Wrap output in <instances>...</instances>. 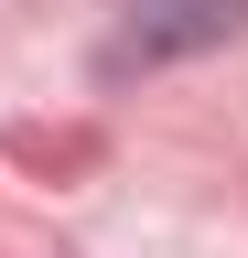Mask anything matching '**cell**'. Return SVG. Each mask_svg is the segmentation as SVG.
Here are the masks:
<instances>
[{
    "label": "cell",
    "mask_w": 248,
    "mask_h": 258,
    "mask_svg": "<svg viewBox=\"0 0 248 258\" xmlns=\"http://www.w3.org/2000/svg\"><path fill=\"white\" fill-rule=\"evenodd\" d=\"M248 0H140V54H173V43H205V32H237Z\"/></svg>",
    "instance_id": "cell-1"
}]
</instances>
